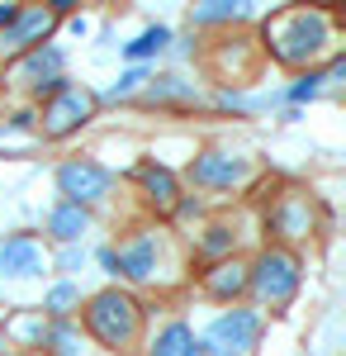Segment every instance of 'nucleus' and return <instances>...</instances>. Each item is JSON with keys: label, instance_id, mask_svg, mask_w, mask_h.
<instances>
[{"label": "nucleus", "instance_id": "f257e3e1", "mask_svg": "<svg viewBox=\"0 0 346 356\" xmlns=\"http://www.w3.org/2000/svg\"><path fill=\"white\" fill-rule=\"evenodd\" d=\"M270 38H275V57L280 62H304V57H313L327 43V19L308 15V10H294V15L270 24Z\"/></svg>", "mask_w": 346, "mask_h": 356}, {"label": "nucleus", "instance_id": "f03ea898", "mask_svg": "<svg viewBox=\"0 0 346 356\" xmlns=\"http://www.w3.org/2000/svg\"><path fill=\"white\" fill-rule=\"evenodd\" d=\"M85 318H90V332H95L105 347L119 352V347L133 342V332H138V304L129 300V295H114V290H109V295H95V300H90V314H85Z\"/></svg>", "mask_w": 346, "mask_h": 356}, {"label": "nucleus", "instance_id": "7ed1b4c3", "mask_svg": "<svg viewBox=\"0 0 346 356\" xmlns=\"http://www.w3.org/2000/svg\"><path fill=\"white\" fill-rule=\"evenodd\" d=\"M261 337V314L252 309H233L223 318H213V328L204 332V356H247Z\"/></svg>", "mask_w": 346, "mask_h": 356}, {"label": "nucleus", "instance_id": "20e7f679", "mask_svg": "<svg viewBox=\"0 0 346 356\" xmlns=\"http://www.w3.org/2000/svg\"><path fill=\"white\" fill-rule=\"evenodd\" d=\"M252 290L261 295L266 304H285L299 290V261H294L290 252H266L261 261H256V275H252Z\"/></svg>", "mask_w": 346, "mask_h": 356}, {"label": "nucleus", "instance_id": "39448f33", "mask_svg": "<svg viewBox=\"0 0 346 356\" xmlns=\"http://www.w3.org/2000/svg\"><path fill=\"white\" fill-rule=\"evenodd\" d=\"M90 110H95V95L90 90H81V86H57L53 90V105L43 110V129L53 138H62V134H72V129H81L85 119H90Z\"/></svg>", "mask_w": 346, "mask_h": 356}, {"label": "nucleus", "instance_id": "423d86ee", "mask_svg": "<svg viewBox=\"0 0 346 356\" xmlns=\"http://www.w3.org/2000/svg\"><path fill=\"white\" fill-rule=\"evenodd\" d=\"M57 186H62V195H72V204L81 209V204H90V200H105L109 186H114V176L95 162H67L57 171Z\"/></svg>", "mask_w": 346, "mask_h": 356}, {"label": "nucleus", "instance_id": "0eeeda50", "mask_svg": "<svg viewBox=\"0 0 346 356\" xmlns=\"http://www.w3.org/2000/svg\"><path fill=\"white\" fill-rule=\"evenodd\" d=\"M247 176H252V166L242 162V157H228V152H204L195 162V181L199 186H213V191H233Z\"/></svg>", "mask_w": 346, "mask_h": 356}, {"label": "nucleus", "instance_id": "6e6552de", "mask_svg": "<svg viewBox=\"0 0 346 356\" xmlns=\"http://www.w3.org/2000/svg\"><path fill=\"white\" fill-rule=\"evenodd\" d=\"M0 271L19 275V280L43 275V252H38V243H33V238H10V243H0Z\"/></svg>", "mask_w": 346, "mask_h": 356}, {"label": "nucleus", "instance_id": "1a4fd4ad", "mask_svg": "<svg viewBox=\"0 0 346 356\" xmlns=\"http://www.w3.org/2000/svg\"><path fill=\"white\" fill-rule=\"evenodd\" d=\"M53 19H57L53 10H28V15H19V19H15V29L0 38V53H19L28 38H43V33L53 29Z\"/></svg>", "mask_w": 346, "mask_h": 356}, {"label": "nucleus", "instance_id": "9d476101", "mask_svg": "<svg viewBox=\"0 0 346 356\" xmlns=\"http://www.w3.org/2000/svg\"><path fill=\"white\" fill-rule=\"evenodd\" d=\"M57 72H62V53H53V48H48V53H33L24 67H19V81H28L38 95H43V90H57V86H62V76H57Z\"/></svg>", "mask_w": 346, "mask_h": 356}, {"label": "nucleus", "instance_id": "9b49d317", "mask_svg": "<svg viewBox=\"0 0 346 356\" xmlns=\"http://www.w3.org/2000/svg\"><path fill=\"white\" fill-rule=\"evenodd\" d=\"M152 356H204V347L195 342V332H190L186 323H171V328L152 342Z\"/></svg>", "mask_w": 346, "mask_h": 356}, {"label": "nucleus", "instance_id": "f8f14e48", "mask_svg": "<svg viewBox=\"0 0 346 356\" xmlns=\"http://www.w3.org/2000/svg\"><path fill=\"white\" fill-rule=\"evenodd\" d=\"M114 261H119V271L129 275V280H147V275H152V261H157V247L138 243V247H129V252H119Z\"/></svg>", "mask_w": 346, "mask_h": 356}, {"label": "nucleus", "instance_id": "ddd939ff", "mask_svg": "<svg viewBox=\"0 0 346 356\" xmlns=\"http://www.w3.org/2000/svg\"><path fill=\"white\" fill-rule=\"evenodd\" d=\"M48 228H53L62 243H76L81 233H85V209H76V204H62V209H53V214H48Z\"/></svg>", "mask_w": 346, "mask_h": 356}, {"label": "nucleus", "instance_id": "4468645a", "mask_svg": "<svg viewBox=\"0 0 346 356\" xmlns=\"http://www.w3.org/2000/svg\"><path fill=\"white\" fill-rule=\"evenodd\" d=\"M138 181H142V186H147V191H152V200H161V204H171V200H176V176H171V171H166V166H138Z\"/></svg>", "mask_w": 346, "mask_h": 356}, {"label": "nucleus", "instance_id": "2eb2a0df", "mask_svg": "<svg viewBox=\"0 0 346 356\" xmlns=\"http://www.w3.org/2000/svg\"><path fill=\"white\" fill-rule=\"evenodd\" d=\"M166 43H171V29H161V24H157V29H147L138 43H129V57H152V53H161Z\"/></svg>", "mask_w": 346, "mask_h": 356}, {"label": "nucleus", "instance_id": "dca6fc26", "mask_svg": "<svg viewBox=\"0 0 346 356\" xmlns=\"http://www.w3.org/2000/svg\"><path fill=\"white\" fill-rule=\"evenodd\" d=\"M242 285H247L242 266H218V275H209V290H213V295H238Z\"/></svg>", "mask_w": 346, "mask_h": 356}, {"label": "nucleus", "instance_id": "f3484780", "mask_svg": "<svg viewBox=\"0 0 346 356\" xmlns=\"http://www.w3.org/2000/svg\"><path fill=\"white\" fill-rule=\"evenodd\" d=\"M238 15H247L242 5H204V10H195V24H213V19H238Z\"/></svg>", "mask_w": 346, "mask_h": 356}, {"label": "nucleus", "instance_id": "a211bd4d", "mask_svg": "<svg viewBox=\"0 0 346 356\" xmlns=\"http://www.w3.org/2000/svg\"><path fill=\"white\" fill-rule=\"evenodd\" d=\"M72 304H76V285H57L53 295H48V309H53V314H67Z\"/></svg>", "mask_w": 346, "mask_h": 356}, {"label": "nucleus", "instance_id": "6ab92c4d", "mask_svg": "<svg viewBox=\"0 0 346 356\" xmlns=\"http://www.w3.org/2000/svg\"><path fill=\"white\" fill-rule=\"evenodd\" d=\"M204 247H209V252H223V247H233V233H228V228H209Z\"/></svg>", "mask_w": 346, "mask_h": 356}, {"label": "nucleus", "instance_id": "aec40b11", "mask_svg": "<svg viewBox=\"0 0 346 356\" xmlns=\"http://www.w3.org/2000/svg\"><path fill=\"white\" fill-rule=\"evenodd\" d=\"M318 81H322V76H304V81L294 86L290 95H294V100H308V95H318Z\"/></svg>", "mask_w": 346, "mask_h": 356}, {"label": "nucleus", "instance_id": "412c9836", "mask_svg": "<svg viewBox=\"0 0 346 356\" xmlns=\"http://www.w3.org/2000/svg\"><path fill=\"white\" fill-rule=\"evenodd\" d=\"M138 81H142V72H124V76H119V86H114L109 95H129V90H133Z\"/></svg>", "mask_w": 346, "mask_h": 356}, {"label": "nucleus", "instance_id": "4be33fe9", "mask_svg": "<svg viewBox=\"0 0 346 356\" xmlns=\"http://www.w3.org/2000/svg\"><path fill=\"white\" fill-rule=\"evenodd\" d=\"M19 15H24V10H19V5H0V29H5V24H15V19H19Z\"/></svg>", "mask_w": 346, "mask_h": 356}]
</instances>
